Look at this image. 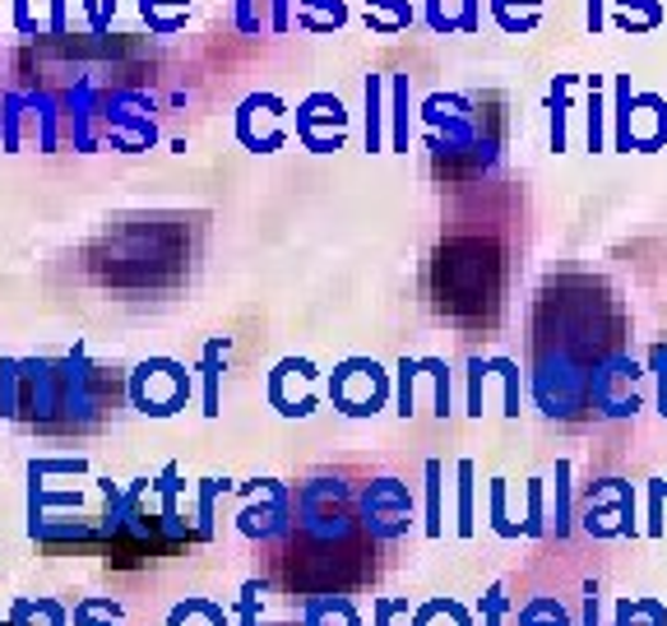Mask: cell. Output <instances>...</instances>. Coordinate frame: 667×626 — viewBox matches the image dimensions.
Segmentation results:
<instances>
[{"label": "cell", "mask_w": 667, "mask_h": 626, "mask_svg": "<svg viewBox=\"0 0 667 626\" xmlns=\"http://www.w3.org/2000/svg\"><path fill=\"white\" fill-rule=\"evenodd\" d=\"M422 367L431 371V381H436V414L445 418L449 414V371L441 362H422Z\"/></svg>", "instance_id": "ac0fdd59"}, {"label": "cell", "mask_w": 667, "mask_h": 626, "mask_svg": "<svg viewBox=\"0 0 667 626\" xmlns=\"http://www.w3.org/2000/svg\"><path fill=\"white\" fill-rule=\"evenodd\" d=\"M112 14H116V0H97V28L93 33H103L112 24Z\"/></svg>", "instance_id": "cb8c5ba5"}, {"label": "cell", "mask_w": 667, "mask_h": 626, "mask_svg": "<svg viewBox=\"0 0 667 626\" xmlns=\"http://www.w3.org/2000/svg\"><path fill=\"white\" fill-rule=\"evenodd\" d=\"M61 121L70 126V140L80 153L97 149V126H103V93L93 84H80L61 97Z\"/></svg>", "instance_id": "5b68a950"}, {"label": "cell", "mask_w": 667, "mask_h": 626, "mask_svg": "<svg viewBox=\"0 0 667 626\" xmlns=\"http://www.w3.org/2000/svg\"><path fill=\"white\" fill-rule=\"evenodd\" d=\"M223 348H227V339H213L209 348H204V362H200V371H204V418H219V381H223Z\"/></svg>", "instance_id": "ba28073f"}, {"label": "cell", "mask_w": 667, "mask_h": 626, "mask_svg": "<svg viewBox=\"0 0 667 626\" xmlns=\"http://www.w3.org/2000/svg\"><path fill=\"white\" fill-rule=\"evenodd\" d=\"M584 112H588V149L598 153V149H602V112H607V107H602V89H598V80H594V89H588V107H584Z\"/></svg>", "instance_id": "4fadbf2b"}, {"label": "cell", "mask_w": 667, "mask_h": 626, "mask_svg": "<svg viewBox=\"0 0 667 626\" xmlns=\"http://www.w3.org/2000/svg\"><path fill=\"white\" fill-rule=\"evenodd\" d=\"M14 28L24 37H43L47 33V24L33 14V0H14Z\"/></svg>", "instance_id": "9a60e30c"}, {"label": "cell", "mask_w": 667, "mask_h": 626, "mask_svg": "<svg viewBox=\"0 0 667 626\" xmlns=\"http://www.w3.org/2000/svg\"><path fill=\"white\" fill-rule=\"evenodd\" d=\"M565 89H571V74L557 80V89H552V149L557 153L565 149Z\"/></svg>", "instance_id": "7c38bea8"}, {"label": "cell", "mask_w": 667, "mask_h": 626, "mask_svg": "<svg viewBox=\"0 0 667 626\" xmlns=\"http://www.w3.org/2000/svg\"><path fill=\"white\" fill-rule=\"evenodd\" d=\"M343 121H348V112H343V103L334 93H311L306 103L297 107V135L306 140V149L316 144V135H320V126H334V130H343Z\"/></svg>", "instance_id": "8992f818"}, {"label": "cell", "mask_w": 667, "mask_h": 626, "mask_svg": "<svg viewBox=\"0 0 667 626\" xmlns=\"http://www.w3.org/2000/svg\"><path fill=\"white\" fill-rule=\"evenodd\" d=\"M418 371H422V362H399V414L408 418L413 414V381H418Z\"/></svg>", "instance_id": "5bb4252c"}, {"label": "cell", "mask_w": 667, "mask_h": 626, "mask_svg": "<svg viewBox=\"0 0 667 626\" xmlns=\"http://www.w3.org/2000/svg\"><path fill=\"white\" fill-rule=\"evenodd\" d=\"M482 28V0H464V14H459V33H478Z\"/></svg>", "instance_id": "7402d4cb"}, {"label": "cell", "mask_w": 667, "mask_h": 626, "mask_svg": "<svg viewBox=\"0 0 667 626\" xmlns=\"http://www.w3.org/2000/svg\"><path fill=\"white\" fill-rule=\"evenodd\" d=\"M343 19H348L343 0H297V24H302V28L329 33V28H339Z\"/></svg>", "instance_id": "52a82bcc"}, {"label": "cell", "mask_w": 667, "mask_h": 626, "mask_svg": "<svg viewBox=\"0 0 667 626\" xmlns=\"http://www.w3.org/2000/svg\"><path fill=\"white\" fill-rule=\"evenodd\" d=\"M43 149L51 153L61 144V97L37 93V89H14L0 97V149Z\"/></svg>", "instance_id": "6da1fadb"}, {"label": "cell", "mask_w": 667, "mask_h": 626, "mask_svg": "<svg viewBox=\"0 0 667 626\" xmlns=\"http://www.w3.org/2000/svg\"><path fill=\"white\" fill-rule=\"evenodd\" d=\"M186 395H190V371L167 362V358H149L134 367V376H130V399L140 414L167 418L186 404Z\"/></svg>", "instance_id": "7a4b0ae2"}, {"label": "cell", "mask_w": 667, "mask_h": 626, "mask_svg": "<svg viewBox=\"0 0 667 626\" xmlns=\"http://www.w3.org/2000/svg\"><path fill=\"white\" fill-rule=\"evenodd\" d=\"M395 130H389V144L399 153H408V74H395Z\"/></svg>", "instance_id": "30bf717a"}, {"label": "cell", "mask_w": 667, "mask_h": 626, "mask_svg": "<svg viewBox=\"0 0 667 626\" xmlns=\"http://www.w3.org/2000/svg\"><path fill=\"white\" fill-rule=\"evenodd\" d=\"M366 10H389V14H395V24H399V28L413 24V5H408V0H366Z\"/></svg>", "instance_id": "d6986e66"}, {"label": "cell", "mask_w": 667, "mask_h": 626, "mask_svg": "<svg viewBox=\"0 0 667 626\" xmlns=\"http://www.w3.org/2000/svg\"><path fill=\"white\" fill-rule=\"evenodd\" d=\"M426 24L436 33H459V19L441 10V0H426Z\"/></svg>", "instance_id": "ffe728a7"}, {"label": "cell", "mask_w": 667, "mask_h": 626, "mask_svg": "<svg viewBox=\"0 0 667 626\" xmlns=\"http://www.w3.org/2000/svg\"><path fill=\"white\" fill-rule=\"evenodd\" d=\"M237 140L250 153H273L288 140V103L279 93H250L237 107Z\"/></svg>", "instance_id": "3957f363"}, {"label": "cell", "mask_w": 667, "mask_h": 626, "mask_svg": "<svg viewBox=\"0 0 667 626\" xmlns=\"http://www.w3.org/2000/svg\"><path fill=\"white\" fill-rule=\"evenodd\" d=\"M51 14H47V33H66V0H47Z\"/></svg>", "instance_id": "603a6c76"}, {"label": "cell", "mask_w": 667, "mask_h": 626, "mask_svg": "<svg viewBox=\"0 0 667 626\" xmlns=\"http://www.w3.org/2000/svg\"><path fill=\"white\" fill-rule=\"evenodd\" d=\"M426 534H441V464H426Z\"/></svg>", "instance_id": "8fae6325"}, {"label": "cell", "mask_w": 667, "mask_h": 626, "mask_svg": "<svg viewBox=\"0 0 667 626\" xmlns=\"http://www.w3.org/2000/svg\"><path fill=\"white\" fill-rule=\"evenodd\" d=\"M163 5H186V0H140V14L149 19V28H153V33H172Z\"/></svg>", "instance_id": "e0dca14e"}, {"label": "cell", "mask_w": 667, "mask_h": 626, "mask_svg": "<svg viewBox=\"0 0 667 626\" xmlns=\"http://www.w3.org/2000/svg\"><path fill=\"white\" fill-rule=\"evenodd\" d=\"M269 28L288 33L292 28V0H269Z\"/></svg>", "instance_id": "44dd1931"}, {"label": "cell", "mask_w": 667, "mask_h": 626, "mask_svg": "<svg viewBox=\"0 0 667 626\" xmlns=\"http://www.w3.org/2000/svg\"><path fill=\"white\" fill-rule=\"evenodd\" d=\"M329 395L339 399V408H343V414H352V418L376 414L381 399H385V376H381V367H376V362L352 358V362H343L339 371H334Z\"/></svg>", "instance_id": "277c9868"}, {"label": "cell", "mask_w": 667, "mask_h": 626, "mask_svg": "<svg viewBox=\"0 0 667 626\" xmlns=\"http://www.w3.org/2000/svg\"><path fill=\"white\" fill-rule=\"evenodd\" d=\"M237 28H242V33H260V28H269L260 0H237Z\"/></svg>", "instance_id": "2e32d148"}, {"label": "cell", "mask_w": 667, "mask_h": 626, "mask_svg": "<svg viewBox=\"0 0 667 626\" xmlns=\"http://www.w3.org/2000/svg\"><path fill=\"white\" fill-rule=\"evenodd\" d=\"M362 93H366V149L376 153L381 149V121H385V112H381V74H366L362 80Z\"/></svg>", "instance_id": "9c48e42d"}, {"label": "cell", "mask_w": 667, "mask_h": 626, "mask_svg": "<svg viewBox=\"0 0 667 626\" xmlns=\"http://www.w3.org/2000/svg\"><path fill=\"white\" fill-rule=\"evenodd\" d=\"M588 28H602V0H588Z\"/></svg>", "instance_id": "d4e9b609"}]
</instances>
